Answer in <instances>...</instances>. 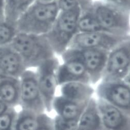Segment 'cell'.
Masks as SVG:
<instances>
[{
  "instance_id": "25",
  "label": "cell",
  "mask_w": 130,
  "mask_h": 130,
  "mask_svg": "<svg viewBox=\"0 0 130 130\" xmlns=\"http://www.w3.org/2000/svg\"><path fill=\"white\" fill-rule=\"evenodd\" d=\"M37 130H53V120L45 113L40 115L39 123Z\"/></svg>"
},
{
  "instance_id": "19",
  "label": "cell",
  "mask_w": 130,
  "mask_h": 130,
  "mask_svg": "<svg viewBox=\"0 0 130 130\" xmlns=\"http://www.w3.org/2000/svg\"><path fill=\"white\" fill-rule=\"evenodd\" d=\"M78 32H106L96 19L92 5L89 8L81 11L78 22Z\"/></svg>"
},
{
  "instance_id": "9",
  "label": "cell",
  "mask_w": 130,
  "mask_h": 130,
  "mask_svg": "<svg viewBox=\"0 0 130 130\" xmlns=\"http://www.w3.org/2000/svg\"><path fill=\"white\" fill-rule=\"evenodd\" d=\"M20 100L22 109L38 114L44 113L45 107L39 87L36 73L26 70L20 77Z\"/></svg>"
},
{
  "instance_id": "22",
  "label": "cell",
  "mask_w": 130,
  "mask_h": 130,
  "mask_svg": "<svg viewBox=\"0 0 130 130\" xmlns=\"http://www.w3.org/2000/svg\"><path fill=\"white\" fill-rule=\"evenodd\" d=\"M17 34L15 26L5 21L0 22V47L9 45Z\"/></svg>"
},
{
  "instance_id": "6",
  "label": "cell",
  "mask_w": 130,
  "mask_h": 130,
  "mask_svg": "<svg viewBox=\"0 0 130 130\" xmlns=\"http://www.w3.org/2000/svg\"><path fill=\"white\" fill-rule=\"evenodd\" d=\"M129 77L124 80L103 81L96 90L98 99L115 106L125 113L130 114Z\"/></svg>"
},
{
  "instance_id": "11",
  "label": "cell",
  "mask_w": 130,
  "mask_h": 130,
  "mask_svg": "<svg viewBox=\"0 0 130 130\" xmlns=\"http://www.w3.org/2000/svg\"><path fill=\"white\" fill-rule=\"evenodd\" d=\"M97 103L103 130H130L129 115L102 100Z\"/></svg>"
},
{
  "instance_id": "4",
  "label": "cell",
  "mask_w": 130,
  "mask_h": 130,
  "mask_svg": "<svg viewBox=\"0 0 130 130\" xmlns=\"http://www.w3.org/2000/svg\"><path fill=\"white\" fill-rule=\"evenodd\" d=\"M92 8L99 23L106 32L129 36V10L107 2L93 3Z\"/></svg>"
},
{
  "instance_id": "3",
  "label": "cell",
  "mask_w": 130,
  "mask_h": 130,
  "mask_svg": "<svg viewBox=\"0 0 130 130\" xmlns=\"http://www.w3.org/2000/svg\"><path fill=\"white\" fill-rule=\"evenodd\" d=\"M81 13L80 7L60 11L55 22L45 36L54 53L61 54L66 51L78 31V22Z\"/></svg>"
},
{
  "instance_id": "29",
  "label": "cell",
  "mask_w": 130,
  "mask_h": 130,
  "mask_svg": "<svg viewBox=\"0 0 130 130\" xmlns=\"http://www.w3.org/2000/svg\"><path fill=\"white\" fill-rule=\"evenodd\" d=\"M6 76H7L6 75V74H5V73L4 72V71H3V70L2 69L1 67L0 66V80L3 79V78H4Z\"/></svg>"
},
{
  "instance_id": "12",
  "label": "cell",
  "mask_w": 130,
  "mask_h": 130,
  "mask_svg": "<svg viewBox=\"0 0 130 130\" xmlns=\"http://www.w3.org/2000/svg\"><path fill=\"white\" fill-rule=\"evenodd\" d=\"M78 50L89 74L91 83H97L102 78L110 52L97 48Z\"/></svg>"
},
{
  "instance_id": "7",
  "label": "cell",
  "mask_w": 130,
  "mask_h": 130,
  "mask_svg": "<svg viewBox=\"0 0 130 130\" xmlns=\"http://www.w3.org/2000/svg\"><path fill=\"white\" fill-rule=\"evenodd\" d=\"M129 40V36H119L106 32H78L68 48H97L111 52L121 43Z\"/></svg>"
},
{
  "instance_id": "28",
  "label": "cell",
  "mask_w": 130,
  "mask_h": 130,
  "mask_svg": "<svg viewBox=\"0 0 130 130\" xmlns=\"http://www.w3.org/2000/svg\"><path fill=\"white\" fill-rule=\"evenodd\" d=\"M9 107H10L0 99V116H2Z\"/></svg>"
},
{
  "instance_id": "15",
  "label": "cell",
  "mask_w": 130,
  "mask_h": 130,
  "mask_svg": "<svg viewBox=\"0 0 130 130\" xmlns=\"http://www.w3.org/2000/svg\"><path fill=\"white\" fill-rule=\"evenodd\" d=\"M61 86V96L74 101L89 102L94 93V90L88 83L71 82Z\"/></svg>"
},
{
  "instance_id": "10",
  "label": "cell",
  "mask_w": 130,
  "mask_h": 130,
  "mask_svg": "<svg viewBox=\"0 0 130 130\" xmlns=\"http://www.w3.org/2000/svg\"><path fill=\"white\" fill-rule=\"evenodd\" d=\"M59 66L58 60L54 57L41 64L36 73L45 110L49 112L53 109L52 103L58 85L56 74Z\"/></svg>"
},
{
  "instance_id": "17",
  "label": "cell",
  "mask_w": 130,
  "mask_h": 130,
  "mask_svg": "<svg viewBox=\"0 0 130 130\" xmlns=\"http://www.w3.org/2000/svg\"><path fill=\"white\" fill-rule=\"evenodd\" d=\"M0 99L10 107L20 105V79L6 76L0 80Z\"/></svg>"
},
{
  "instance_id": "14",
  "label": "cell",
  "mask_w": 130,
  "mask_h": 130,
  "mask_svg": "<svg viewBox=\"0 0 130 130\" xmlns=\"http://www.w3.org/2000/svg\"><path fill=\"white\" fill-rule=\"evenodd\" d=\"M89 102L74 101L61 95L55 97L52 107L60 117L66 120H77L79 119Z\"/></svg>"
},
{
  "instance_id": "24",
  "label": "cell",
  "mask_w": 130,
  "mask_h": 130,
  "mask_svg": "<svg viewBox=\"0 0 130 130\" xmlns=\"http://www.w3.org/2000/svg\"><path fill=\"white\" fill-rule=\"evenodd\" d=\"M53 120V130H76L78 119L66 120L57 115Z\"/></svg>"
},
{
  "instance_id": "16",
  "label": "cell",
  "mask_w": 130,
  "mask_h": 130,
  "mask_svg": "<svg viewBox=\"0 0 130 130\" xmlns=\"http://www.w3.org/2000/svg\"><path fill=\"white\" fill-rule=\"evenodd\" d=\"M76 130H103L97 100L92 98L79 117Z\"/></svg>"
},
{
  "instance_id": "5",
  "label": "cell",
  "mask_w": 130,
  "mask_h": 130,
  "mask_svg": "<svg viewBox=\"0 0 130 130\" xmlns=\"http://www.w3.org/2000/svg\"><path fill=\"white\" fill-rule=\"evenodd\" d=\"M62 57L64 63L58 67L56 74L58 85L71 82L91 83L78 49L68 48L62 54Z\"/></svg>"
},
{
  "instance_id": "27",
  "label": "cell",
  "mask_w": 130,
  "mask_h": 130,
  "mask_svg": "<svg viewBox=\"0 0 130 130\" xmlns=\"http://www.w3.org/2000/svg\"><path fill=\"white\" fill-rule=\"evenodd\" d=\"M5 0H0V22L5 21L4 9Z\"/></svg>"
},
{
  "instance_id": "18",
  "label": "cell",
  "mask_w": 130,
  "mask_h": 130,
  "mask_svg": "<svg viewBox=\"0 0 130 130\" xmlns=\"http://www.w3.org/2000/svg\"><path fill=\"white\" fill-rule=\"evenodd\" d=\"M36 0H5V22L15 27L18 20Z\"/></svg>"
},
{
  "instance_id": "21",
  "label": "cell",
  "mask_w": 130,
  "mask_h": 130,
  "mask_svg": "<svg viewBox=\"0 0 130 130\" xmlns=\"http://www.w3.org/2000/svg\"><path fill=\"white\" fill-rule=\"evenodd\" d=\"M60 11H66L80 7L81 11L85 10L92 6V0H57Z\"/></svg>"
},
{
  "instance_id": "1",
  "label": "cell",
  "mask_w": 130,
  "mask_h": 130,
  "mask_svg": "<svg viewBox=\"0 0 130 130\" xmlns=\"http://www.w3.org/2000/svg\"><path fill=\"white\" fill-rule=\"evenodd\" d=\"M21 57L26 69L38 67L54 57V52L44 35L17 32L8 45Z\"/></svg>"
},
{
  "instance_id": "8",
  "label": "cell",
  "mask_w": 130,
  "mask_h": 130,
  "mask_svg": "<svg viewBox=\"0 0 130 130\" xmlns=\"http://www.w3.org/2000/svg\"><path fill=\"white\" fill-rule=\"evenodd\" d=\"M130 64L129 40L124 41L109 52L102 80H120L128 77Z\"/></svg>"
},
{
  "instance_id": "2",
  "label": "cell",
  "mask_w": 130,
  "mask_h": 130,
  "mask_svg": "<svg viewBox=\"0 0 130 130\" xmlns=\"http://www.w3.org/2000/svg\"><path fill=\"white\" fill-rule=\"evenodd\" d=\"M59 11L56 1L45 3L36 0L17 21V32L45 35L53 26Z\"/></svg>"
},
{
  "instance_id": "30",
  "label": "cell",
  "mask_w": 130,
  "mask_h": 130,
  "mask_svg": "<svg viewBox=\"0 0 130 130\" xmlns=\"http://www.w3.org/2000/svg\"><path fill=\"white\" fill-rule=\"evenodd\" d=\"M39 2H42V3H51L53 2L56 1L57 0H37Z\"/></svg>"
},
{
  "instance_id": "26",
  "label": "cell",
  "mask_w": 130,
  "mask_h": 130,
  "mask_svg": "<svg viewBox=\"0 0 130 130\" xmlns=\"http://www.w3.org/2000/svg\"><path fill=\"white\" fill-rule=\"evenodd\" d=\"M110 3L127 10H129V0H106Z\"/></svg>"
},
{
  "instance_id": "13",
  "label": "cell",
  "mask_w": 130,
  "mask_h": 130,
  "mask_svg": "<svg viewBox=\"0 0 130 130\" xmlns=\"http://www.w3.org/2000/svg\"><path fill=\"white\" fill-rule=\"evenodd\" d=\"M0 66L7 76L17 78L27 70L20 56L8 45L0 47Z\"/></svg>"
},
{
  "instance_id": "23",
  "label": "cell",
  "mask_w": 130,
  "mask_h": 130,
  "mask_svg": "<svg viewBox=\"0 0 130 130\" xmlns=\"http://www.w3.org/2000/svg\"><path fill=\"white\" fill-rule=\"evenodd\" d=\"M17 114L15 108L9 107L0 116V130H14Z\"/></svg>"
},
{
  "instance_id": "20",
  "label": "cell",
  "mask_w": 130,
  "mask_h": 130,
  "mask_svg": "<svg viewBox=\"0 0 130 130\" xmlns=\"http://www.w3.org/2000/svg\"><path fill=\"white\" fill-rule=\"evenodd\" d=\"M40 115L29 110L21 109L18 112L14 130H37Z\"/></svg>"
}]
</instances>
